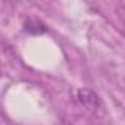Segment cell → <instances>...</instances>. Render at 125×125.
Masks as SVG:
<instances>
[{"mask_svg":"<svg viewBox=\"0 0 125 125\" xmlns=\"http://www.w3.org/2000/svg\"><path fill=\"white\" fill-rule=\"evenodd\" d=\"M77 99L82 103L83 108H86L90 114H93L94 116H102L105 112L103 103L99 99V96L90 89H80L77 93Z\"/></svg>","mask_w":125,"mask_h":125,"instance_id":"cell-1","label":"cell"},{"mask_svg":"<svg viewBox=\"0 0 125 125\" xmlns=\"http://www.w3.org/2000/svg\"><path fill=\"white\" fill-rule=\"evenodd\" d=\"M25 29L28 32H31V33H44V32L47 31V28H45V25H42L39 21H35V19H31V21H28L26 23H25Z\"/></svg>","mask_w":125,"mask_h":125,"instance_id":"cell-2","label":"cell"},{"mask_svg":"<svg viewBox=\"0 0 125 125\" xmlns=\"http://www.w3.org/2000/svg\"><path fill=\"white\" fill-rule=\"evenodd\" d=\"M6 1H10V0H6Z\"/></svg>","mask_w":125,"mask_h":125,"instance_id":"cell-3","label":"cell"}]
</instances>
